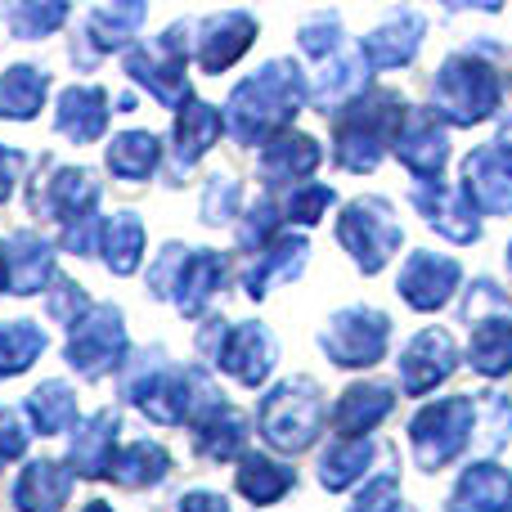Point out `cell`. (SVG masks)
Segmentation results:
<instances>
[{"instance_id": "cell-1", "label": "cell", "mask_w": 512, "mask_h": 512, "mask_svg": "<svg viewBox=\"0 0 512 512\" xmlns=\"http://www.w3.org/2000/svg\"><path fill=\"white\" fill-rule=\"evenodd\" d=\"M301 95H306V86H301L297 68H292V63H270V68H261L252 81H243V86L234 90L230 131L239 135L243 144L265 140L274 126H283L297 113Z\"/></svg>"}, {"instance_id": "cell-2", "label": "cell", "mask_w": 512, "mask_h": 512, "mask_svg": "<svg viewBox=\"0 0 512 512\" xmlns=\"http://www.w3.org/2000/svg\"><path fill=\"white\" fill-rule=\"evenodd\" d=\"M126 355V328L117 306H95L72 324L68 333V364L86 378H104Z\"/></svg>"}, {"instance_id": "cell-3", "label": "cell", "mask_w": 512, "mask_h": 512, "mask_svg": "<svg viewBox=\"0 0 512 512\" xmlns=\"http://www.w3.org/2000/svg\"><path fill=\"white\" fill-rule=\"evenodd\" d=\"M319 427V400L310 382H288L261 405V432L279 450H306Z\"/></svg>"}, {"instance_id": "cell-4", "label": "cell", "mask_w": 512, "mask_h": 512, "mask_svg": "<svg viewBox=\"0 0 512 512\" xmlns=\"http://www.w3.org/2000/svg\"><path fill=\"white\" fill-rule=\"evenodd\" d=\"M387 216L391 212L382 203H355L351 212L342 216V243L360 256L364 270H378V265L391 256V248H396V239H400V230L387 221Z\"/></svg>"}, {"instance_id": "cell-5", "label": "cell", "mask_w": 512, "mask_h": 512, "mask_svg": "<svg viewBox=\"0 0 512 512\" xmlns=\"http://www.w3.org/2000/svg\"><path fill=\"white\" fill-rule=\"evenodd\" d=\"M382 342H387V319L369 315V310L342 315L324 333V346H328V355H333V364H373L382 355Z\"/></svg>"}, {"instance_id": "cell-6", "label": "cell", "mask_w": 512, "mask_h": 512, "mask_svg": "<svg viewBox=\"0 0 512 512\" xmlns=\"http://www.w3.org/2000/svg\"><path fill=\"white\" fill-rule=\"evenodd\" d=\"M95 203H99V185L90 171L81 167H63L54 176H45V212L68 230V225L95 221Z\"/></svg>"}, {"instance_id": "cell-7", "label": "cell", "mask_w": 512, "mask_h": 512, "mask_svg": "<svg viewBox=\"0 0 512 512\" xmlns=\"http://www.w3.org/2000/svg\"><path fill=\"white\" fill-rule=\"evenodd\" d=\"M274 364V337L265 333L261 324H239L225 333V346H221V369L234 373L239 382H248V387H256V382L270 373Z\"/></svg>"}, {"instance_id": "cell-8", "label": "cell", "mask_w": 512, "mask_h": 512, "mask_svg": "<svg viewBox=\"0 0 512 512\" xmlns=\"http://www.w3.org/2000/svg\"><path fill=\"white\" fill-rule=\"evenodd\" d=\"M108 99L99 86H68L59 95V108H54V126H59L63 140H77V144H90L104 135L108 126Z\"/></svg>"}, {"instance_id": "cell-9", "label": "cell", "mask_w": 512, "mask_h": 512, "mask_svg": "<svg viewBox=\"0 0 512 512\" xmlns=\"http://www.w3.org/2000/svg\"><path fill=\"white\" fill-rule=\"evenodd\" d=\"M72 495V472L63 463L36 459L23 468V477L14 481V508L18 512H59Z\"/></svg>"}, {"instance_id": "cell-10", "label": "cell", "mask_w": 512, "mask_h": 512, "mask_svg": "<svg viewBox=\"0 0 512 512\" xmlns=\"http://www.w3.org/2000/svg\"><path fill=\"white\" fill-rule=\"evenodd\" d=\"M5 279L9 292H41L54 279V248L41 234H14V243L5 248Z\"/></svg>"}, {"instance_id": "cell-11", "label": "cell", "mask_w": 512, "mask_h": 512, "mask_svg": "<svg viewBox=\"0 0 512 512\" xmlns=\"http://www.w3.org/2000/svg\"><path fill=\"white\" fill-rule=\"evenodd\" d=\"M68 459H72V472H81V477H108V468H113V459H117V414L113 409H104V414L81 423V432L72 436Z\"/></svg>"}, {"instance_id": "cell-12", "label": "cell", "mask_w": 512, "mask_h": 512, "mask_svg": "<svg viewBox=\"0 0 512 512\" xmlns=\"http://www.w3.org/2000/svg\"><path fill=\"white\" fill-rule=\"evenodd\" d=\"M252 32H256V23L248 14H216V18H207V23H203V41H198V63H203V72L230 68V63L252 45Z\"/></svg>"}, {"instance_id": "cell-13", "label": "cell", "mask_w": 512, "mask_h": 512, "mask_svg": "<svg viewBox=\"0 0 512 512\" xmlns=\"http://www.w3.org/2000/svg\"><path fill=\"white\" fill-rule=\"evenodd\" d=\"M463 418H468V405H436V409H427V414L414 423L418 454H423L427 463L450 459V454L463 445Z\"/></svg>"}, {"instance_id": "cell-14", "label": "cell", "mask_w": 512, "mask_h": 512, "mask_svg": "<svg viewBox=\"0 0 512 512\" xmlns=\"http://www.w3.org/2000/svg\"><path fill=\"white\" fill-rule=\"evenodd\" d=\"M45 72L32 63H14L0 77V117H14V122H32L45 104Z\"/></svg>"}, {"instance_id": "cell-15", "label": "cell", "mask_w": 512, "mask_h": 512, "mask_svg": "<svg viewBox=\"0 0 512 512\" xmlns=\"http://www.w3.org/2000/svg\"><path fill=\"white\" fill-rule=\"evenodd\" d=\"M221 279H225V256L221 252H194V256H185V274H180L171 297L180 301L185 315H198V310L207 306V297L221 288Z\"/></svg>"}, {"instance_id": "cell-16", "label": "cell", "mask_w": 512, "mask_h": 512, "mask_svg": "<svg viewBox=\"0 0 512 512\" xmlns=\"http://www.w3.org/2000/svg\"><path fill=\"white\" fill-rule=\"evenodd\" d=\"M167 468H171V459H167L162 445L135 441V445H126V450H117L108 477H113L117 486H126V490H144V486H153V481L167 477Z\"/></svg>"}, {"instance_id": "cell-17", "label": "cell", "mask_w": 512, "mask_h": 512, "mask_svg": "<svg viewBox=\"0 0 512 512\" xmlns=\"http://www.w3.org/2000/svg\"><path fill=\"white\" fill-rule=\"evenodd\" d=\"M99 252H104L108 270L113 274H131L140 265V252H144V225L135 212H117L113 221H104L99 230Z\"/></svg>"}, {"instance_id": "cell-18", "label": "cell", "mask_w": 512, "mask_h": 512, "mask_svg": "<svg viewBox=\"0 0 512 512\" xmlns=\"http://www.w3.org/2000/svg\"><path fill=\"white\" fill-rule=\"evenodd\" d=\"M144 23V5H99L86 14V41L90 54H108L122 41H131L135 27Z\"/></svg>"}, {"instance_id": "cell-19", "label": "cell", "mask_w": 512, "mask_h": 512, "mask_svg": "<svg viewBox=\"0 0 512 512\" xmlns=\"http://www.w3.org/2000/svg\"><path fill=\"white\" fill-rule=\"evenodd\" d=\"M167 41H171V32H167ZM126 68H131V77L144 81L162 104H180V99H185V77H180L176 41H171V59H153L149 50H135L131 59H126Z\"/></svg>"}, {"instance_id": "cell-20", "label": "cell", "mask_w": 512, "mask_h": 512, "mask_svg": "<svg viewBox=\"0 0 512 512\" xmlns=\"http://www.w3.org/2000/svg\"><path fill=\"white\" fill-rule=\"evenodd\" d=\"M454 279H459V270H454L450 261L414 256V261H409V274L400 279V288H405V297L414 301V306H441V301L450 297Z\"/></svg>"}, {"instance_id": "cell-21", "label": "cell", "mask_w": 512, "mask_h": 512, "mask_svg": "<svg viewBox=\"0 0 512 512\" xmlns=\"http://www.w3.org/2000/svg\"><path fill=\"white\" fill-rule=\"evenodd\" d=\"M216 135H221V117H216V108L189 99V104L180 108V122H176V158H180V167H189V162L203 158L207 144H212Z\"/></svg>"}, {"instance_id": "cell-22", "label": "cell", "mask_w": 512, "mask_h": 512, "mask_svg": "<svg viewBox=\"0 0 512 512\" xmlns=\"http://www.w3.org/2000/svg\"><path fill=\"white\" fill-rule=\"evenodd\" d=\"M27 414H32L41 436H59V432H68L72 418H77V396H72L68 382H41V387L32 391V400H27Z\"/></svg>"}, {"instance_id": "cell-23", "label": "cell", "mask_w": 512, "mask_h": 512, "mask_svg": "<svg viewBox=\"0 0 512 512\" xmlns=\"http://www.w3.org/2000/svg\"><path fill=\"white\" fill-rule=\"evenodd\" d=\"M194 445H198V454H207V459H230V454L243 445V418L216 400V405H207V414L198 418Z\"/></svg>"}, {"instance_id": "cell-24", "label": "cell", "mask_w": 512, "mask_h": 512, "mask_svg": "<svg viewBox=\"0 0 512 512\" xmlns=\"http://www.w3.org/2000/svg\"><path fill=\"white\" fill-rule=\"evenodd\" d=\"M158 140L144 131H131V135H117L113 144H108V171L122 180H149L153 171H158Z\"/></svg>"}, {"instance_id": "cell-25", "label": "cell", "mask_w": 512, "mask_h": 512, "mask_svg": "<svg viewBox=\"0 0 512 512\" xmlns=\"http://www.w3.org/2000/svg\"><path fill=\"white\" fill-rule=\"evenodd\" d=\"M45 351V333L32 319H14V324H0V378H14L27 373Z\"/></svg>"}, {"instance_id": "cell-26", "label": "cell", "mask_w": 512, "mask_h": 512, "mask_svg": "<svg viewBox=\"0 0 512 512\" xmlns=\"http://www.w3.org/2000/svg\"><path fill=\"white\" fill-rule=\"evenodd\" d=\"M391 409V396L387 387H355L346 391V400L337 405V432L351 441V436H364L382 414Z\"/></svg>"}, {"instance_id": "cell-27", "label": "cell", "mask_w": 512, "mask_h": 512, "mask_svg": "<svg viewBox=\"0 0 512 512\" xmlns=\"http://www.w3.org/2000/svg\"><path fill=\"white\" fill-rule=\"evenodd\" d=\"M512 495V477L495 468H477L468 472L463 490L454 495V512H504V499Z\"/></svg>"}, {"instance_id": "cell-28", "label": "cell", "mask_w": 512, "mask_h": 512, "mask_svg": "<svg viewBox=\"0 0 512 512\" xmlns=\"http://www.w3.org/2000/svg\"><path fill=\"white\" fill-rule=\"evenodd\" d=\"M315 162H319L315 140H306V135H288V140H274L270 149H265V176L301 180V176L315 171Z\"/></svg>"}, {"instance_id": "cell-29", "label": "cell", "mask_w": 512, "mask_h": 512, "mask_svg": "<svg viewBox=\"0 0 512 512\" xmlns=\"http://www.w3.org/2000/svg\"><path fill=\"white\" fill-rule=\"evenodd\" d=\"M288 486H292V472H288V468H279V463L261 459V454L243 459V468H239V490L252 499V504H274V499H279Z\"/></svg>"}, {"instance_id": "cell-30", "label": "cell", "mask_w": 512, "mask_h": 512, "mask_svg": "<svg viewBox=\"0 0 512 512\" xmlns=\"http://www.w3.org/2000/svg\"><path fill=\"white\" fill-rule=\"evenodd\" d=\"M301 261H306V243L301 239H288V243H279V248H270L248 270V292L252 297H261L274 279H292V274L301 270Z\"/></svg>"}, {"instance_id": "cell-31", "label": "cell", "mask_w": 512, "mask_h": 512, "mask_svg": "<svg viewBox=\"0 0 512 512\" xmlns=\"http://www.w3.org/2000/svg\"><path fill=\"white\" fill-rule=\"evenodd\" d=\"M68 18V5H59V0H18L14 9H9V27H14V36H23V41H36V36H50L54 27Z\"/></svg>"}, {"instance_id": "cell-32", "label": "cell", "mask_w": 512, "mask_h": 512, "mask_svg": "<svg viewBox=\"0 0 512 512\" xmlns=\"http://www.w3.org/2000/svg\"><path fill=\"white\" fill-rule=\"evenodd\" d=\"M369 454H373L369 445H351V441H346L342 450H333V454L324 459V486H328V490H342L346 481L360 472V463L369 459Z\"/></svg>"}, {"instance_id": "cell-33", "label": "cell", "mask_w": 512, "mask_h": 512, "mask_svg": "<svg viewBox=\"0 0 512 512\" xmlns=\"http://www.w3.org/2000/svg\"><path fill=\"white\" fill-rule=\"evenodd\" d=\"M86 315V292L77 288V283H68V279H59L50 288V319L54 324H77V319Z\"/></svg>"}, {"instance_id": "cell-34", "label": "cell", "mask_w": 512, "mask_h": 512, "mask_svg": "<svg viewBox=\"0 0 512 512\" xmlns=\"http://www.w3.org/2000/svg\"><path fill=\"white\" fill-rule=\"evenodd\" d=\"M234 203H239V185H234V180H225V176H216V180H212V189H207L203 216H207L212 225H221V221H230Z\"/></svg>"}, {"instance_id": "cell-35", "label": "cell", "mask_w": 512, "mask_h": 512, "mask_svg": "<svg viewBox=\"0 0 512 512\" xmlns=\"http://www.w3.org/2000/svg\"><path fill=\"white\" fill-rule=\"evenodd\" d=\"M23 450H27L23 418H18L14 409H0V468H5V463H14Z\"/></svg>"}, {"instance_id": "cell-36", "label": "cell", "mask_w": 512, "mask_h": 512, "mask_svg": "<svg viewBox=\"0 0 512 512\" xmlns=\"http://www.w3.org/2000/svg\"><path fill=\"white\" fill-rule=\"evenodd\" d=\"M328 203H333V194H328V189L324 185H310V189H301V194L297 198H292V203H288V216H292V221H319V212H324V207Z\"/></svg>"}, {"instance_id": "cell-37", "label": "cell", "mask_w": 512, "mask_h": 512, "mask_svg": "<svg viewBox=\"0 0 512 512\" xmlns=\"http://www.w3.org/2000/svg\"><path fill=\"white\" fill-rule=\"evenodd\" d=\"M18 167H23V158H18L14 149H5V144H0V203H5V198L14 194V185H18Z\"/></svg>"}, {"instance_id": "cell-38", "label": "cell", "mask_w": 512, "mask_h": 512, "mask_svg": "<svg viewBox=\"0 0 512 512\" xmlns=\"http://www.w3.org/2000/svg\"><path fill=\"white\" fill-rule=\"evenodd\" d=\"M180 512H230L225 508V499H216V495H185V504H180Z\"/></svg>"}, {"instance_id": "cell-39", "label": "cell", "mask_w": 512, "mask_h": 512, "mask_svg": "<svg viewBox=\"0 0 512 512\" xmlns=\"http://www.w3.org/2000/svg\"><path fill=\"white\" fill-rule=\"evenodd\" d=\"M256 216H265V230H270V225H274V221H270V216H274V212H270V203H261V207H256ZM256 230H261V221H256L248 234H243V243H256Z\"/></svg>"}, {"instance_id": "cell-40", "label": "cell", "mask_w": 512, "mask_h": 512, "mask_svg": "<svg viewBox=\"0 0 512 512\" xmlns=\"http://www.w3.org/2000/svg\"><path fill=\"white\" fill-rule=\"evenodd\" d=\"M0 292H9V279H5V252H0Z\"/></svg>"}, {"instance_id": "cell-41", "label": "cell", "mask_w": 512, "mask_h": 512, "mask_svg": "<svg viewBox=\"0 0 512 512\" xmlns=\"http://www.w3.org/2000/svg\"><path fill=\"white\" fill-rule=\"evenodd\" d=\"M81 512H113V508H108V504H99V499H95V504H86Z\"/></svg>"}]
</instances>
